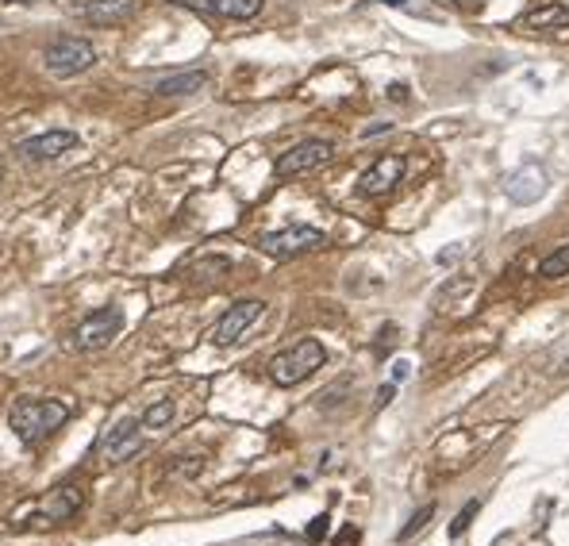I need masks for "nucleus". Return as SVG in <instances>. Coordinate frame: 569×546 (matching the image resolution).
<instances>
[{"label":"nucleus","mask_w":569,"mask_h":546,"mask_svg":"<svg viewBox=\"0 0 569 546\" xmlns=\"http://www.w3.org/2000/svg\"><path fill=\"white\" fill-rule=\"evenodd\" d=\"M70 423V404H62V400H20L16 408H12V416H8V427H12V435L27 443V447H43L50 435H58L62 427Z\"/></svg>","instance_id":"1"},{"label":"nucleus","mask_w":569,"mask_h":546,"mask_svg":"<svg viewBox=\"0 0 569 546\" xmlns=\"http://www.w3.org/2000/svg\"><path fill=\"white\" fill-rule=\"evenodd\" d=\"M323 362H327V350H323L320 339H300L297 347L273 354V358H270V377H273V385L293 389V385H300V381H308L312 373L320 370Z\"/></svg>","instance_id":"2"},{"label":"nucleus","mask_w":569,"mask_h":546,"mask_svg":"<svg viewBox=\"0 0 569 546\" xmlns=\"http://www.w3.org/2000/svg\"><path fill=\"white\" fill-rule=\"evenodd\" d=\"M43 66H47V74L66 81V77L93 70V66H97V50H93L89 39H81V35H62V39H54V43L43 50Z\"/></svg>","instance_id":"3"},{"label":"nucleus","mask_w":569,"mask_h":546,"mask_svg":"<svg viewBox=\"0 0 569 546\" xmlns=\"http://www.w3.org/2000/svg\"><path fill=\"white\" fill-rule=\"evenodd\" d=\"M120 331H124V308H120V304H104L93 316H85V320L77 323L74 335H70V347L81 350V354L104 350Z\"/></svg>","instance_id":"4"},{"label":"nucleus","mask_w":569,"mask_h":546,"mask_svg":"<svg viewBox=\"0 0 569 546\" xmlns=\"http://www.w3.org/2000/svg\"><path fill=\"white\" fill-rule=\"evenodd\" d=\"M327 243L320 227H308V224H293V227H281V231H270L258 239V247L266 250L270 258H297V254H308V250H320Z\"/></svg>","instance_id":"5"},{"label":"nucleus","mask_w":569,"mask_h":546,"mask_svg":"<svg viewBox=\"0 0 569 546\" xmlns=\"http://www.w3.org/2000/svg\"><path fill=\"white\" fill-rule=\"evenodd\" d=\"M262 316H266V300H235L212 327V343L216 347H235Z\"/></svg>","instance_id":"6"},{"label":"nucleus","mask_w":569,"mask_h":546,"mask_svg":"<svg viewBox=\"0 0 569 546\" xmlns=\"http://www.w3.org/2000/svg\"><path fill=\"white\" fill-rule=\"evenodd\" d=\"M85 508V489L81 485H58V489H50L47 497L39 500V508L31 512V520L24 523H39V527H54V523H66L74 520L77 512Z\"/></svg>","instance_id":"7"},{"label":"nucleus","mask_w":569,"mask_h":546,"mask_svg":"<svg viewBox=\"0 0 569 546\" xmlns=\"http://www.w3.org/2000/svg\"><path fill=\"white\" fill-rule=\"evenodd\" d=\"M331 154H335V147L327 139H308V143H297L293 150H285L273 170H277V177H304L312 174V170H320V166H327Z\"/></svg>","instance_id":"8"},{"label":"nucleus","mask_w":569,"mask_h":546,"mask_svg":"<svg viewBox=\"0 0 569 546\" xmlns=\"http://www.w3.org/2000/svg\"><path fill=\"white\" fill-rule=\"evenodd\" d=\"M404 170H408L404 154H385V158H377L370 170L358 177V193L362 197H385V193H393L396 185L404 181Z\"/></svg>","instance_id":"9"},{"label":"nucleus","mask_w":569,"mask_h":546,"mask_svg":"<svg viewBox=\"0 0 569 546\" xmlns=\"http://www.w3.org/2000/svg\"><path fill=\"white\" fill-rule=\"evenodd\" d=\"M139 450H143V423L139 420L112 423V427L104 431V439H100V454H104L108 462H127V458H135Z\"/></svg>","instance_id":"10"},{"label":"nucleus","mask_w":569,"mask_h":546,"mask_svg":"<svg viewBox=\"0 0 569 546\" xmlns=\"http://www.w3.org/2000/svg\"><path fill=\"white\" fill-rule=\"evenodd\" d=\"M77 147V131L70 127H54V131H43V135H35V139H24L20 143V154H24L27 162H50V158H62L66 150Z\"/></svg>","instance_id":"11"},{"label":"nucleus","mask_w":569,"mask_h":546,"mask_svg":"<svg viewBox=\"0 0 569 546\" xmlns=\"http://www.w3.org/2000/svg\"><path fill=\"white\" fill-rule=\"evenodd\" d=\"M139 0H77V16L93 27H120L135 16Z\"/></svg>","instance_id":"12"},{"label":"nucleus","mask_w":569,"mask_h":546,"mask_svg":"<svg viewBox=\"0 0 569 546\" xmlns=\"http://www.w3.org/2000/svg\"><path fill=\"white\" fill-rule=\"evenodd\" d=\"M508 200H516V204H535V200L546 193V174L543 166H535V162H527V166H520L516 174L508 177Z\"/></svg>","instance_id":"13"},{"label":"nucleus","mask_w":569,"mask_h":546,"mask_svg":"<svg viewBox=\"0 0 569 546\" xmlns=\"http://www.w3.org/2000/svg\"><path fill=\"white\" fill-rule=\"evenodd\" d=\"M520 27H527V31H562V27H569V4H543V8L527 12Z\"/></svg>","instance_id":"14"},{"label":"nucleus","mask_w":569,"mask_h":546,"mask_svg":"<svg viewBox=\"0 0 569 546\" xmlns=\"http://www.w3.org/2000/svg\"><path fill=\"white\" fill-rule=\"evenodd\" d=\"M208 85V74L204 70H189V74H174L154 81V93L158 97H189V93H200Z\"/></svg>","instance_id":"15"},{"label":"nucleus","mask_w":569,"mask_h":546,"mask_svg":"<svg viewBox=\"0 0 569 546\" xmlns=\"http://www.w3.org/2000/svg\"><path fill=\"white\" fill-rule=\"evenodd\" d=\"M177 416V404L174 400H158V404H150L147 412H143V431H162V427H170Z\"/></svg>","instance_id":"16"},{"label":"nucleus","mask_w":569,"mask_h":546,"mask_svg":"<svg viewBox=\"0 0 569 546\" xmlns=\"http://www.w3.org/2000/svg\"><path fill=\"white\" fill-rule=\"evenodd\" d=\"M566 273H569V247H558L554 254H546L543 262H539V277H546V281H558Z\"/></svg>","instance_id":"17"},{"label":"nucleus","mask_w":569,"mask_h":546,"mask_svg":"<svg viewBox=\"0 0 569 546\" xmlns=\"http://www.w3.org/2000/svg\"><path fill=\"white\" fill-rule=\"evenodd\" d=\"M431 520H435V504H423L420 512H416L412 520L400 527V535H396V539H400V543H408V539H412V535H420V531H423V527H427Z\"/></svg>","instance_id":"18"},{"label":"nucleus","mask_w":569,"mask_h":546,"mask_svg":"<svg viewBox=\"0 0 569 546\" xmlns=\"http://www.w3.org/2000/svg\"><path fill=\"white\" fill-rule=\"evenodd\" d=\"M477 512H481V500H466V504H462V512H458L454 523H450V539H462V535L470 531V523H473Z\"/></svg>","instance_id":"19"},{"label":"nucleus","mask_w":569,"mask_h":546,"mask_svg":"<svg viewBox=\"0 0 569 546\" xmlns=\"http://www.w3.org/2000/svg\"><path fill=\"white\" fill-rule=\"evenodd\" d=\"M262 4L266 0H227V20H254L258 12H262Z\"/></svg>","instance_id":"20"},{"label":"nucleus","mask_w":569,"mask_h":546,"mask_svg":"<svg viewBox=\"0 0 569 546\" xmlns=\"http://www.w3.org/2000/svg\"><path fill=\"white\" fill-rule=\"evenodd\" d=\"M227 270H231V262H227V258H204V262L193 266V273L204 277V281H212V277H220V273H227Z\"/></svg>","instance_id":"21"},{"label":"nucleus","mask_w":569,"mask_h":546,"mask_svg":"<svg viewBox=\"0 0 569 546\" xmlns=\"http://www.w3.org/2000/svg\"><path fill=\"white\" fill-rule=\"evenodd\" d=\"M170 4H181V8H193V12H204V16H212V4H208V0H170Z\"/></svg>","instance_id":"22"},{"label":"nucleus","mask_w":569,"mask_h":546,"mask_svg":"<svg viewBox=\"0 0 569 546\" xmlns=\"http://www.w3.org/2000/svg\"><path fill=\"white\" fill-rule=\"evenodd\" d=\"M327 516H316V520H312V527H308V539H323V535H327Z\"/></svg>","instance_id":"23"},{"label":"nucleus","mask_w":569,"mask_h":546,"mask_svg":"<svg viewBox=\"0 0 569 546\" xmlns=\"http://www.w3.org/2000/svg\"><path fill=\"white\" fill-rule=\"evenodd\" d=\"M393 397H396V385H381V389H377V408H381V404H389Z\"/></svg>","instance_id":"24"},{"label":"nucleus","mask_w":569,"mask_h":546,"mask_svg":"<svg viewBox=\"0 0 569 546\" xmlns=\"http://www.w3.org/2000/svg\"><path fill=\"white\" fill-rule=\"evenodd\" d=\"M393 377H396V381H400V377H408V362H396Z\"/></svg>","instance_id":"25"},{"label":"nucleus","mask_w":569,"mask_h":546,"mask_svg":"<svg viewBox=\"0 0 569 546\" xmlns=\"http://www.w3.org/2000/svg\"><path fill=\"white\" fill-rule=\"evenodd\" d=\"M373 4H393V8H408V0H373Z\"/></svg>","instance_id":"26"},{"label":"nucleus","mask_w":569,"mask_h":546,"mask_svg":"<svg viewBox=\"0 0 569 546\" xmlns=\"http://www.w3.org/2000/svg\"><path fill=\"white\" fill-rule=\"evenodd\" d=\"M4 4H31V0H4Z\"/></svg>","instance_id":"27"},{"label":"nucleus","mask_w":569,"mask_h":546,"mask_svg":"<svg viewBox=\"0 0 569 546\" xmlns=\"http://www.w3.org/2000/svg\"><path fill=\"white\" fill-rule=\"evenodd\" d=\"M443 4H462V0H443Z\"/></svg>","instance_id":"28"}]
</instances>
